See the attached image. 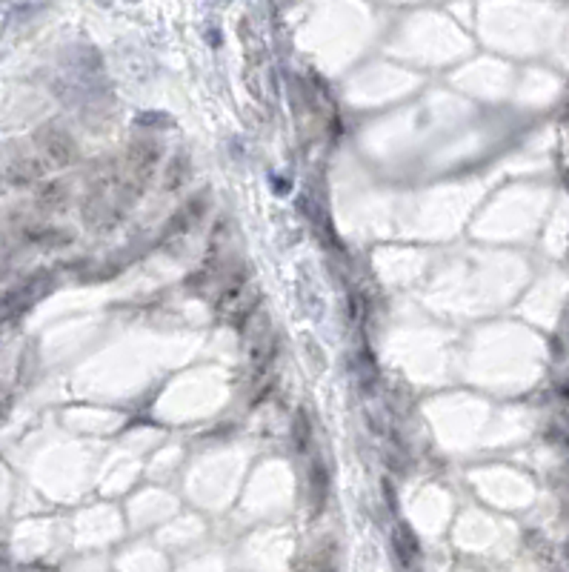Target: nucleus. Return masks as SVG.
<instances>
[{"mask_svg": "<svg viewBox=\"0 0 569 572\" xmlns=\"http://www.w3.org/2000/svg\"><path fill=\"white\" fill-rule=\"evenodd\" d=\"M66 201H69V186L63 181H43V186L37 189V206L49 209V212L66 206Z\"/></svg>", "mask_w": 569, "mask_h": 572, "instance_id": "20e7f679", "label": "nucleus"}, {"mask_svg": "<svg viewBox=\"0 0 569 572\" xmlns=\"http://www.w3.org/2000/svg\"><path fill=\"white\" fill-rule=\"evenodd\" d=\"M43 158H32V155H17L6 166V178L12 186H32L37 181H43Z\"/></svg>", "mask_w": 569, "mask_h": 572, "instance_id": "7ed1b4c3", "label": "nucleus"}, {"mask_svg": "<svg viewBox=\"0 0 569 572\" xmlns=\"http://www.w3.org/2000/svg\"><path fill=\"white\" fill-rule=\"evenodd\" d=\"M392 544H395V552H397V558H401V564L409 569L415 564V558H418V544H415L412 532L406 527H397L392 535Z\"/></svg>", "mask_w": 569, "mask_h": 572, "instance_id": "39448f33", "label": "nucleus"}, {"mask_svg": "<svg viewBox=\"0 0 569 572\" xmlns=\"http://www.w3.org/2000/svg\"><path fill=\"white\" fill-rule=\"evenodd\" d=\"M161 161V149L152 143V141H141L129 149V158H126V178L138 186H143L149 178H152V172H155Z\"/></svg>", "mask_w": 569, "mask_h": 572, "instance_id": "f03ea898", "label": "nucleus"}, {"mask_svg": "<svg viewBox=\"0 0 569 572\" xmlns=\"http://www.w3.org/2000/svg\"><path fill=\"white\" fill-rule=\"evenodd\" d=\"M34 143H37V152L46 166H54V169H63V166H72L78 161V146L74 141L66 135L63 129L58 126H41L34 132Z\"/></svg>", "mask_w": 569, "mask_h": 572, "instance_id": "f257e3e1", "label": "nucleus"}, {"mask_svg": "<svg viewBox=\"0 0 569 572\" xmlns=\"http://www.w3.org/2000/svg\"><path fill=\"white\" fill-rule=\"evenodd\" d=\"M327 487H329V478L324 467H312V498H315V507L320 509L327 501Z\"/></svg>", "mask_w": 569, "mask_h": 572, "instance_id": "423d86ee", "label": "nucleus"}]
</instances>
